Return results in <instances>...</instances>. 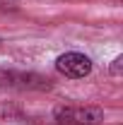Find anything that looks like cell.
<instances>
[{"label":"cell","instance_id":"5b68a950","mask_svg":"<svg viewBox=\"0 0 123 125\" xmlns=\"http://www.w3.org/2000/svg\"><path fill=\"white\" fill-rule=\"evenodd\" d=\"M113 2H116V5H118V2H121V0H113Z\"/></svg>","mask_w":123,"mask_h":125},{"label":"cell","instance_id":"277c9868","mask_svg":"<svg viewBox=\"0 0 123 125\" xmlns=\"http://www.w3.org/2000/svg\"><path fill=\"white\" fill-rule=\"evenodd\" d=\"M121 67H123V58L118 55L116 60L111 62V77H121Z\"/></svg>","mask_w":123,"mask_h":125},{"label":"cell","instance_id":"7a4b0ae2","mask_svg":"<svg viewBox=\"0 0 123 125\" xmlns=\"http://www.w3.org/2000/svg\"><path fill=\"white\" fill-rule=\"evenodd\" d=\"M53 120L61 125H101L104 111L97 106H58L53 108Z\"/></svg>","mask_w":123,"mask_h":125},{"label":"cell","instance_id":"3957f363","mask_svg":"<svg viewBox=\"0 0 123 125\" xmlns=\"http://www.w3.org/2000/svg\"><path fill=\"white\" fill-rule=\"evenodd\" d=\"M56 70L61 72L63 77L70 79H82L92 72V60L85 55V53H77V51H70V53H63L56 58Z\"/></svg>","mask_w":123,"mask_h":125},{"label":"cell","instance_id":"6da1fadb","mask_svg":"<svg viewBox=\"0 0 123 125\" xmlns=\"http://www.w3.org/2000/svg\"><path fill=\"white\" fill-rule=\"evenodd\" d=\"M0 89H15V92H46V89H51V79L44 77V75H39V72L0 67Z\"/></svg>","mask_w":123,"mask_h":125}]
</instances>
